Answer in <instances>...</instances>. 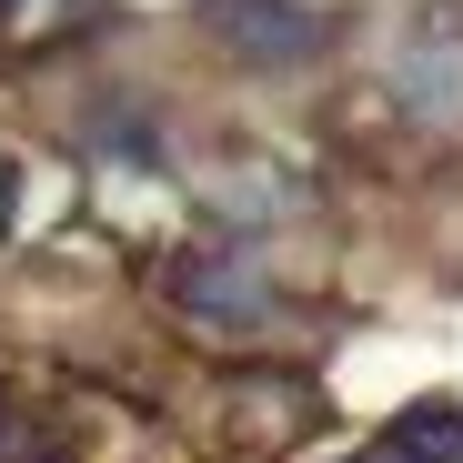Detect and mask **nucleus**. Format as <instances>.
Instances as JSON below:
<instances>
[{
  "label": "nucleus",
  "mask_w": 463,
  "mask_h": 463,
  "mask_svg": "<svg viewBox=\"0 0 463 463\" xmlns=\"http://www.w3.org/2000/svg\"><path fill=\"white\" fill-rule=\"evenodd\" d=\"M182 313L212 333H252V323H272V292L252 262H182Z\"/></svg>",
  "instance_id": "nucleus-1"
},
{
  "label": "nucleus",
  "mask_w": 463,
  "mask_h": 463,
  "mask_svg": "<svg viewBox=\"0 0 463 463\" xmlns=\"http://www.w3.org/2000/svg\"><path fill=\"white\" fill-rule=\"evenodd\" d=\"M212 21L232 31L242 61H302L313 51V21H302L292 0H212Z\"/></svg>",
  "instance_id": "nucleus-2"
},
{
  "label": "nucleus",
  "mask_w": 463,
  "mask_h": 463,
  "mask_svg": "<svg viewBox=\"0 0 463 463\" xmlns=\"http://www.w3.org/2000/svg\"><path fill=\"white\" fill-rule=\"evenodd\" d=\"M0 11H11V0H0Z\"/></svg>",
  "instance_id": "nucleus-3"
}]
</instances>
